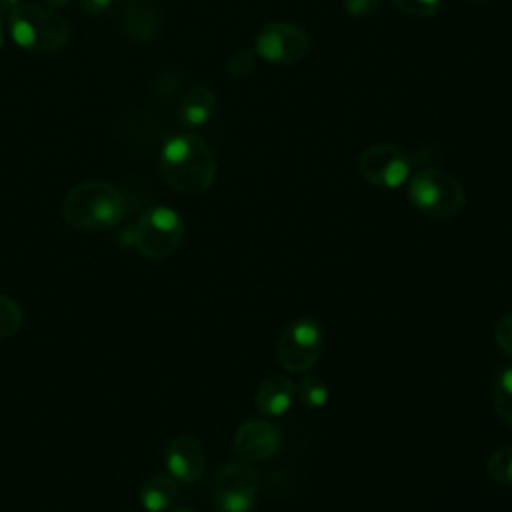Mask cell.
I'll return each mask as SVG.
<instances>
[{"label":"cell","instance_id":"30bf717a","mask_svg":"<svg viewBox=\"0 0 512 512\" xmlns=\"http://www.w3.org/2000/svg\"><path fill=\"white\" fill-rule=\"evenodd\" d=\"M234 452L246 462L272 458L280 448V430L268 420H246L234 432Z\"/></svg>","mask_w":512,"mask_h":512},{"label":"cell","instance_id":"cb8c5ba5","mask_svg":"<svg viewBox=\"0 0 512 512\" xmlns=\"http://www.w3.org/2000/svg\"><path fill=\"white\" fill-rule=\"evenodd\" d=\"M112 2H114V0H78V6H80L86 14L96 16V14L106 12Z\"/></svg>","mask_w":512,"mask_h":512},{"label":"cell","instance_id":"7402d4cb","mask_svg":"<svg viewBox=\"0 0 512 512\" xmlns=\"http://www.w3.org/2000/svg\"><path fill=\"white\" fill-rule=\"evenodd\" d=\"M494 340L498 344V348L512 356V312L504 314L498 322H496V328H494Z\"/></svg>","mask_w":512,"mask_h":512},{"label":"cell","instance_id":"9c48e42d","mask_svg":"<svg viewBox=\"0 0 512 512\" xmlns=\"http://www.w3.org/2000/svg\"><path fill=\"white\" fill-rule=\"evenodd\" d=\"M410 156L396 144L380 142L368 146L358 158L360 176L378 188H400L410 178Z\"/></svg>","mask_w":512,"mask_h":512},{"label":"cell","instance_id":"4fadbf2b","mask_svg":"<svg viewBox=\"0 0 512 512\" xmlns=\"http://www.w3.org/2000/svg\"><path fill=\"white\" fill-rule=\"evenodd\" d=\"M122 28L136 42H150L160 30V16L148 0H130L122 8Z\"/></svg>","mask_w":512,"mask_h":512},{"label":"cell","instance_id":"4316f807","mask_svg":"<svg viewBox=\"0 0 512 512\" xmlns=\"http://www.w3.org/2000/svg\"><path fill=\"white\" fill-rule=\"evenodd\" d=\"M2 42H4V24H2V16H0V48H2Z\"/></svg>","mask_w":512,"mask_h":512},{"label":"cell","instance_id":"83f0119b","mask_svg":"<svg viewBox=\"0 0 512 512\" xmlns=\"http://www.w3.org/2000/svg\"><path fill=\"white\" fill-rule=\"evenodd\" d=\"M462 2H466V4H486L490 0H462Z\"/></svg>","mask_w":512,"mask_h":512},{"label":"cell","instance_id":"ffe728a7","mask_svg":"<svg viewBox=\"0 0 512 512\" xmlns=\"http://www.w3.org/2000/svg\"><path fill=\"white\" fill-rule=\"evenodd\" d=\"M254 64H256V52L248 50V48H238L236 52L230 54V58L226 60V72L232 76V78H246L252 74L254 70Z\"/></svg>","mask_w":512,"mask_h":512},{"label":"cell","instance_id":"8992f818","mask_svg":"<svg viewBox=\"0 0 512 512\" xmlns=\"http://www.w3.org/2000/svg\"><path fill=\"white\" fill-rule=\"evenodd\" d=\"M324 346V332L316 318L300 316L286 324L276 342V360L286 374H308Z\"/></svg>","mask_w":512,"mask_h":512},{"label":"cell","instance_id":"603a6c76","mask_svg":"<svg viewBox=\"0 0 512 512\" xmlns=\"http://www.w3.org/2000/svg\"><path fill=\"white\" fill-rule=\"evenodd\" d=\"M382 0H344V8L354 18H368L378 12Z\"/></svg>","mask_w":512,"mask_h":512},{"label":"cell","instance_id":"484cf974","mask_svg":"<svg viewBox=\"0 0 512 512\" xmlns=\"http://www.w3.org/2000/svg\"><path fill=\"white\" fill-rule=\"evenodd\" d=\"M46 4V8L50 10H58V8H64L70 4V0H42Z\"/></svg>","mask_w":512,"mask_h":512},{"label":"cell","instance_id":"d4e9b609","mask_svg":"<svg viewBox=\"0 0 512 512\" xmlns=\"http://www.w3.org/2000/svg\"><path fill=\"white\" fill-rule=\"evenodd\" d=\"M22 0H0V16L8 14L14 6H18Z\"/></svg>","mask_w":512,"mask_h":512},{"label":"cell","instance_id":"d6986e66","mask_svg":"<svg viewBox=\"0 0 512 512\" xmlns=\"http://www.w3.org/2000/svg\"><path fill=\"white\" fill-rule=\"evenodd\" d=\"M22 320L24 314L20 304L10 296L0 294V338L16 334L22 328Z\"/></svg>","mask_w":512,"mask_h":512},{"label":"cell","instance_id":"ba28073f","mask_svg":"<svg viewBox=\"0 0 512 512\" xmlns=\"http://www.w3.org/2000/svg\"><path fill=\"white\" fill-rule=\"evenodd\" d=\"M308 50L310 36L302 26L294 22H266L254 38V52L268 64L276 66L296 64L308 54Z\"/></svg>","mask_w":512,"mask_h":512},{"label":"cell","instance_id":"5bb4252c","mask_svg":"<svg viewBox=\"0 0 512 512\" xmlns=\"http://www.w3.org/2000/svg\"><path fill=\"white\" fill-rule=\"evenodd\" d=\"M214 108H216L214 92L204 84H196L184 92L178 104V122L184 128H200L212 118Z\"/></svg>","mask_w":512,"mask_h":512},{"label":"cell","instance_id":"7c38bea8","mask_svg":"<svg viewBox=\"0 0 512 512\" xmlns=\"http://www.w3.org/2000/svg\"><path fill=\"white\" fill-rule=\"evenodd\" d=\"M296 400V382L288 374H270L256 390L254 404L264 416H284Z\"/></svg>","mask_w":512,"mask_h":512},{"label":"cell","instance_id":"6da1fadb","mask_svg":"<svg viewBox=\"0 0 512 512\" xmlns=\"http://www.w3.org/2000/svg\"><path fill=\"white\" fill-rule=\"evenodd\" d=\"M158 172L172 190L180 194H202L214 184L218 162L204 138L182 132L162 144Z\"/></svg>","mask_w":512,"mask_h":512},{"label":"cell","instance_id":"7a4b0ae2","mask_svg":"<svg viewBox=\"0 0 512 512\" xmlns=\"http://www.w3.org/2000/svg\"><path fill=\"white\" fill-rule=\"evenodd\" d=\"M124 214V196L106 180H84L72 186L62 200V216L76 230H108L116 226Z\"/></svg>","mask_w":512,"mask_h":512},{"label":"cell","instance_id":"5b68a950","mask_svg":"<svg viewBox=\"0 0 512 512\" xmlns=\"http://www.w3.org/2000/svg\"><path fill=\"white\" fill-rule=\"evenodd\" d=\"M410 204L432 218H452L466 204V190L460 180L438 168H424L408 178Z\"/></svg>","mask_w":512,"mask_h":512},{"label":"cell","instance_id":"9a60e30c","mask_svg":"<svg viewBox=\"0 0 512 512\" xmlns=\"http://www.w3.org/2000/svg\"><path fill=\"white\" fill-rule=\"evenodd\" d=\"M140 504L148 512H166L176 504L178 484L168 474L150 476L140 488Z\"/></svg>","mask_w":512,"mask_h":512},{"label":"cell","instance_id":"52a82bcc","mask_svg":"<svg viewBox=\"0 0 512 512\" xmlns=\"http://www.w3.org/2000/svg\"><path fill=\"white\" fill-rule=\"evenodd\" d=\"M260 492V472L252 462L236 460L224 464L210 490L212 504L218 512H252Z\"/></svg>","mask_w":512,"mask_h":512},{"label":"cell","instance_id":"3957f363","mask_svg":"<svg viewBox=\"0 0 512 512\" xmlns=\"http://www.w3.org/2000/svg\"><path fill=\"white\" fill-rule=\"evenodd\" d=\"M8 32L18 48L32 54L58 52L70 38V26L62 16L30 2H20L8 12Z\"/></svg>","mask_w":512,"mask_h":512},{"label":"cell","instance_id":"8fae6325","mask_svg":"<svg viewBox=\"0 0 512 512\" xmlns=\"http://www.w3.org/2000/svg\"><path fill=\"white\" fill-rule=\"evenodd\" d=\"M166 468L178 482L192 484L206 472V452L198 438L190 434L174 436L166 446Z\"/></svg>","mask_w":512,"mask_h":512},{"label":"cell","instance_id":"e0dca14e","mask_svg":"<svg viewBox=\"0 0 512 512\" xmlns=\"http://www.w3.org/2000/svg\"><path fill=\"white\" fill-rule=\"evenodd\" d=\"M296 396L306 408H322L330 400V390L322 378L304 374L296 386Z\"/></svg>","mask_w":512,"mask_h":512},{"label":"cell","instance_id":"ac0fdd59","mask_svg":"<svg viewBox=\"0 0 512 512\" xmlns=\"http://www.w3.org/2000/svg\"><path fill=\"white\" fill-rule=\"evenodd\" d=\"M486 474L496 484L512 488V446H502L488 456Z\"/></svg>","mask_w":512,"mask_h":512},{"label":"cell","instance_id":"f1b7e54d","mask_svg":"<svg viewBox=\"0 0 512 512\" xmlns=\"http://www.w3.org/2000/svg\"><path fill=\"white\" fill-rule=\"evenodd\" d=\"M172 512H190L188 508H176V510H172Z\"/></svg>","mask_w":512,"mask_h":512},{"label":"cell","instance_id":"2e32d148","mask_svg":"<svg viewBox=\"0 0 512 512\" xmlns=\"http://www.w3.org/2000/svg\"><path fill=\"white\" fill-rule=\"evenodd\" d=\"M492 406L500 422L512 428V364L504 366L494 378Z\"/></svg>","mask_w":512,"mask_h":512},{"label":"cell","instance_id":"44dd1931","mask_svg":"<svg viewBox=\"0 0 512 512\" xmlns=\"http://www.w3.org/2000/svg\"><path fill=\"white\" fill-rule=\"evenodd\" d=\"M392 4L412 18H430L442 8V0H392Z\"/></svg>","mask_w":512,"mask_h":512},{"label":"cell","instance_id":"277c9868","mask_svg":"<svg viewBox=\"0 0 512 512\" xmlns=\"http://www.w3.org/2000/svg\"><path fill=\"white\" fill-rule=\"evenodd\" d=\"M184 238V222L170 206L148 208L138 222L122 232V244L132 246L150 260L172 256Z\"/></svg>","mask_w":512,"mask_h":512}]
</instances>
